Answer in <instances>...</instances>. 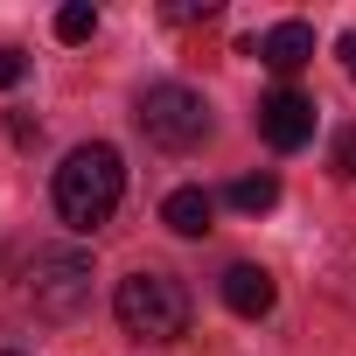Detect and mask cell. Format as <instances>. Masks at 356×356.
Returning <instances> with one entry per match:
<instances>
[{"label":"cell","instance_id":"obj_1","mask_svg":"<svg viewBox=\"0 0 356 356\" xmlns=\"http://www.w3.org/2000/svg\"><path fill=\"white\" fill-rule=\"evenodd\" d=\"M56 217L70 224V231H98V224H112V210H119V196H126V161H119V147H105V140H91V147H70L63 154V168H56Z\"/></svg>","mask_w":356,"mask_h":356},{"label":"cell","instance_id":"obj_2","mask_svg":"<svg viewBox=\"0 0 356 356\" xmlns=\"http://www.w3.org/2000/svg\"><path fill=\"white\" fill-rule=\"evenodd\" d=\"M112 314L140 342H175V335H189V286L175 280V273H161V266H140V273L119 280Z\"/></svg>","mask_w":356,"mask_h":356},{"label":"cell","instance_id":"obj_3","mask_svg":"<svg viewBox=\"0 0 356 356\" xmlns=\"http://www.w3.org/2000/svg\"><path fill=\"white\" fill-rule=\"evenodd\" d=\"M140 133L161 154H189V147L210 140V98L189 91V84H147L140 91Z\"/></svg>","mask_w":356,"mask_h":356},{"label":"cell","instance_id":"obj_4","mask_svg":"<svg viewBox=\"0 0 356 356\" xmlns=\"http://www.w3.org/2000/svg\"><path fill=\"white\" fill-rule=\"evenodd\" d=\"M29 300H35L42 321H77L84 300H91V259L70 252V245L35 252V266H29Z\"/></svg>","mask_w":356,"mask_h":356},{"label":"cell","instance_id":"obj_5","mask_svg":"<svg viewBox=\"0 0 356 356\" xmlns=\"http://www.w3.org/2000/svg\"><path fill=\"white\" fill-rule=\"evenodd\" d=\"M259 133H266V147H280V154L307 147V140H314V98L293 91V84L266 91V98H259Z\"/></svg>","mask_w":356,"mask_h":356},{"label":"cell","instance_id":"obj_6","mask_svg":"<svg viewBox=\"0 0 356 356\" xmlns=\"http://www.w3.org/2000/svg\"><path fill=\"white\" fill-rule=\"evenodd\" d=\"M224 307L231 314H245V321H266L273 314V300H280V280L266 273V266H252V259H238V266H224Z\"/></svg>","mask_w":356,"mask_h":356},{"label":"cell","instance_id":"obj_7","mask_svg":"<svg viewBox=\"0 0 356 356\" xmlns=\"http://www.w3.org/2000/svg\"><path fill=\"white\" fill-rule=\"evenodd\" d=\"M259 63L280 70V77H293L300 63H314V29H307V22H280V29H266V35H259Z\"/></svg>","mask_w":356,"mask_h":356},{"label":"cell","instance_id":"obj_8","mask_svg":"<svg viewBox=\"0 0 356 356\" xmlns=\"http://www.w3.org/2000/svg\"><path fill=\"white\" fill-rule=\"evenodd\" d=\"M161 224H168L175 238H210V224H217V196H210V189H175V196L161 203Z\"/></svg>","mask_w":356,"mask_h":356},{"label":"cell","instance_id":"obj_9","mask_svg":"<svg viewBox=\"0 0 356 356\" xmlns=\"http://www.w3.org/2000/svg\"><path fill=\"white\" fill-rule=\"evenodd\" d=\"M280 203V175L273 168H259V175H238L231 182V210H245V217H266Z\"/></svg>","mask_w":356,"mask_h":356},{"label":"cell","instance_id":"obj_10","mask_svg":"<svg viewBox=\"0 0 356 356\" xmlns=\"http://www.w3.org/2000/svg\"><path fill=\"white\" fill-rule=\"evenodd\" d=\"M91 35H98V8H91V0L56 8V42H91Z\"/></svg>","mask_w":356,"mask_h":356},{"label":"cell","instance_id":"obj_11","mask_svg":"<svg viewBox=\"0 0 356 356\" xmlns=\"http://www.w3.org/2000/svg\"><path fill=\"white\" fill-rule=\"evenodd\" d=\"M328 168L342 175V182H356V126H342V133H335V147H328Z\"/></svg>","mask_w":356,"mask_h":356},{"label":"cell","instance_id":"obj_12","mask_svg":"<svg viewBox=\"0 0 356 356\" xmlns=\"http://www.w3.org/2000/svg\"><path fill=\"white\" fill-rule=\"evenodd\" d=\"M22 77H29V56L22 49H0V91H15Z\"/></svg>","mask_w":356,"mask_h":356},{"label":"cell","instance_id":"obj_13","mask_svg":"<svg viewBox=\"0 0 356 356\" xmlns=\"http://www.w3.org/2000/svg\"><path fill=\"white\" fill-rule=\"evenodd\" d=\"M217 15V0H175L168 8V22H210Z\"/></svg>","mask_w":356,"mask_h":356},{"label":"cell","instance_id":"obj_14","mask_svg":"<svg viewBox=\"0 0 356 356\" xmlns=\"http://www.w3.org/2000/svg\"><path fill=\"white\" fill-rule=\"evenodd\" d=\"M342 63H349V77H356V29L342 35Z\"/></svg>","mask_w":356,"mask_h":356},{"label":"cell","instance_id":"obj_15","mask_svg":"<svg viewBox=\"0 0 356 356\" xmlns=\"http://www.w3.org/2000/svg\"><path fill=\"white\" fill-rule=\"evenodd\" d=\"M0 356H15V349H0Z\"/></svg>","mask_w":356,"mask_h":356}]
</instances>
